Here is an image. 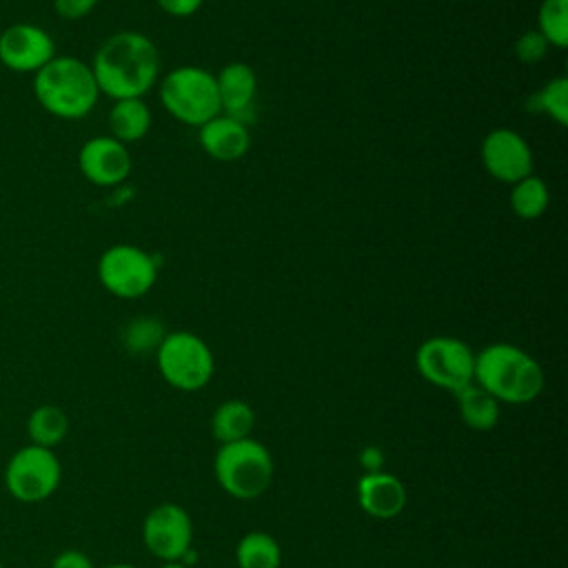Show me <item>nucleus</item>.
<instances>
[{
    "instance_id": "39448f33",
    "label": "nucleus",
    "mask_w": 568,
    "mask_h": 568,
    "mask_svg": "<svg viewBox=\"0 0 568 568\" xmlns=\"http://www.w3.org/2000/svg\"><path fill=\"white\" fill-rule=\"evenodd\" d=\"M158 91L166 113L186 126H202L222 113L215 75L202 67L182 64L171 69L158 80Z\"/></svg>"
},
{
    "instance_id": "f8f14e48",
    "label": "nucleus",
    "mask_w": 568,
    "mask_h": 568,
    "mask_svg": "<svg viewBox=\"0 0 568 568\" xmlns=\"http://www.w3.org/2000/svg\"><path fill=\"white\" fill-rule=\"evenodd\" d=\"M55 55V42L40 24L13 22L0 33V62L13 73H36Z\"/></svg>"
},
{
    "instance_id": "412c9836",
    "label": "nucleus",
    "mask_w": 568,
    "mask_h": 568,
    "mask_svg": "<svg viewBox=\"0 0 568 568\" xmlns=\"http://www.w3.org/2000/svg\"><path fill=\"white\" fill-rule=\"evenodd\" d=\"M235 564L237 568H280L282 548L273 535L251 530L235 546Z\"/></svg>"
},
{
    "instance_id": "f257e3e1",
    "label": "nucleus",
    "mask_w": 568,
    "mask_h": 568,
    "mask_svg": "<svg viewBox=\"0 0 568 568\" xmlns=\"http://www.w3.org/2000/svg\"><path fill=\"white\" fill-rule=\"evenodd\" d=\"M89 67L100 95L111 100L142 98L160 80V51L140 31H118L95 49Z\"/></svg>"
},
{
    "instance_id": "dca6fc26",
    "label": "nucleus",
    "mask_w": 568,
    "mask_h": 568,
    "mask_svg": "<svg viewBox=\"0 0 568 568\" xmlns=\"http://www.w3.org/2000/svg\"><path fill=\"white\" fill-rule=\"evenodd\" d=\"M197 142L202 151L217 162H235L251 149L248 126L226 113H220L197 126Z\"/></svg>"
},
{
    "instance_id": "bb28decb",
    "label": "nucleus",
    "mask_w": 568,
    "mask_h": 568,
    "mask_svg": "<svg viewBox=\"0 0 568 568\" xmlns=\"http://www.w3.org/2000/svg\"><path fill=\"white\" fill-rule=\"evenodd\" d=\"M100 0H53V11L64 20H80L89 16Z\"/></svg>"
},
{
    "instance_id": "4468645a",
    "label": "nucleus",
    "mask_w": 568,
    "mask_h": 568,
    "mask_svg": "<svg viewBox=\"0 0 568 568\" xmlns=\"http://www.w3.org/2000/svg\"><path fill=\"white\" fill-rule=\"evenodd\" d=\"M408 501L406 486L393 473H364L357 479V504L373 519H395Z\"/></svg>"
},
{
    "instance_id": "7c9ffc66",
    "label": "nucleus",
    "mask_w": 568,
    "mask_h": 568,
    "mask_svg": "<svg viewBox=\"0 0 568 568\" xmlns=\"http://www.w3.org/2000/svg\"><path fill=\"white\" fill-rule=\"evenodd\" d=\"M160 568H186L182 561H164Z\"/></svg>"
},
{
    "instance_id": "a878e982",
    "label": "nucleus",
    "mask_w": 568,
    "mask_h": 568,
    "mask_svg": "<svg viewBox=\"0 0 568 568\" xmlns=\"http://www.w3.org/2000/svg\"><path fill=\"white\" fill-rule=\"evenodd\" d=\"M548 47H550V44L546 42V38H544L537 29H528V31H524V33L515 40L513 51H515V55H517L519 62H524V64H537V62H541L544 55L548 53Z\"/></svg>"
},
{
    "instance_id": "6e6552de",
    "label": "nucleus",
    "mask_w": 568,
    "mask_h": 568,
    "mask_svg": "<svg viewBox=\"0 0 568 568\" xmlns=\"http://www.w3.org/2000/svg\"><path fill=\"white\" fill-rule=\"evenodd\" d=\"M2 479L16 501L40 504L58 490L62 481V464L55 450L27 444L9 457Z\"/></svg>"
},
{
    "instance_id": "4be33fe9",
    "label": "nucleus",
    "mask_w": 568,
    "mask_h": 568,
    "mask_svg": "<svg viewBox=\"0 0 568 568\" xmlns=\"http://www.w3.org/2000/svg\"><path fill=\"white\" fill-rule=\"evenodd\" d=\"M508 204L517 217L537 220L546 213V209L550 204L548 184L539 175L530 173V175L517 180L515 184H510Z\"/></svg>"
},
{
    "instance_id": "b1692460",
    "label": "nucleus",
    "mask_w": 568,
    "mask_h": 568,
    "mask_svg": "<svg viewBox=\"0 0 568 568\" xmlns=\"http://www.w3.org/2000/svg\"><path fill=\"white\" fill-rule=\"evenodd\" d=\"M537 31L550 47H568V0H541L537 11Z\"/></svg>"
},
{
    "instance_id": "393cba45",
    "label": "nucleus",
    "mask_w": 568,
    "mask_h": 568,
    "mask_svg": "<svg viewBox=\"0 0 568 568\" xmlns=\"http://www.w3.org/2000/svg\"><path fill=\"white\" fill-rule=\"evenodd\" d=\"M164 335L166 333H164V326L160 320L135 317L124 326L122 344L131 353H149V351H158Z\"/></svg>"
},
{
    "instance_id": "1a4fd4ad",
    "label": "nucleus",
    "mask_w": 568,
    "mask_h": 568,
    "mask_svg": "<svg viewBox=\"0 0 568 568\" xmlns=\"http://www.w3.org/2000/svg\"><path fill=\"white\" fill-rule=\"evenodd\" d=\"M415 368L428 384L455 393L473 382L475 351L453 335H433L415 351Z\"/></svg>"
},
{
    "instance_id": "9d476101",
    "label": "nucleus",
    "mask_w": 568,
    "mask_h": 568,
    "mask_svg": "<svg viewBox=\"0 0 568 568\" xmlns=\"http://www.w3.org/2000/svg\"><path fill=\"white\" fill-rule=\"evenodd\" d=\"M142 541L153 557L162 561H182L193 546L191 515L178 504H158L142 521Z\"/></svg>"
},
{
    "instance_id": "f03ea898",
    "label": "nucleus",
    "mask_w": 568,
    "mask_h": 568,
    "mask_svg": "<svg viewBox=\"0 0 568 568\" xmlns=\"http://www.w3.org/2000/svg\"><path fill=\"white\" fill-rule=\"evenodd\" d=\"M473 382L499 404H528L544 390V371L524 348L495 342L475 353Z\"/></svg>"
},
{
    "instance_id": "5701e85b",
    "label": "nucleus",
    "mask_w": 568,
    "mask_h": 568,
    "mask_svg": "<svg viewBox=\"0 0 568 568\" xmlns=\"http://www.w3.org/2000/svg\"><path fill=\"white\" fill-rule=\"evenodd\" d=\"M526 109L548 115L559 126L568 124V78L557 75L548 80L539 91L528 95Z\"/></svg>"
},
{
    "instance_id": "423d86ee",
    "label": "nucleus",
    "mask_w": 568,
    "mask_h": 568,
    "mask_svg": "<svg viewBox=\"0 0 568 568\" xmlns=\"http://www.w3.org/2000/svg\"><path fill=\"white\" fill-rule=\"evenodd\" d=\"M155 362L162 379L184 393L204 388L215 373L211 346L191 331L166 333L155 351Z\"/></svg>"
},
{
    "instance_id": "7ed1b4c3",
    "label": "nucleus",
    "mask_w": 568,
    "mask_h": 568,
    "mask_svg": "<svg viewBox=\"0 0 568 568\" xmlns=\"http://www.w3.org/2000/svg\"><path fill=\"white\" fill-rule=\"evenodd\" d=\"M31 89L38 104L60 120H82L100 100V89L89 62L75 55L51 58L33 73Z\"/></svg>"
},
{
    "instance_id": "a211bd4d",
    "label": "nucleus",
    "mask_w": 568,
    "mask_h": 568,
    "mask_svg": "<svg viewBox=\"0 0 568 568\" xmlns=\"http://www.w3.org/2000/svg\"><path fill=\"white\" fill-rule=\"evenodd\" d=\"M462 422L477 433H488L499 422V402L475 382L453 393Z\"/></svg>"
},
{
    "instance_id": "2f4dec72",
    "label": "nucleus",
    "mask_w": 568,
    "mask_h": 568,
    "mask_svg": "<svg viewBox=\"0 0 568 568\" xmlns=\"http://www.w3.org/2000/svg\"><path fill=\"white\" fill-rule=\"evenodd\" d=\"M102 568H138L133 564H109V566H102Z\"/></svg>"
},
{
    "instance_id": "473e14b6",
    "label": "nucleus",
    "mask_w": 568,
    "mask_h": 568,
    "mask_svg": "<svg viewBox=\"0 0 568 568\" xmlns=\"http://www.w3.org/2000/svg\"><path fill=\"white\" fill-rule=\"evenodd\" d=\"M0 568H4V566H2V561H0Z\"/></svg>"
},
{
    "instance_id": "c756f323",
    "label": "nucleus",
    "mask_w": 568,
    "mask_h": 568,
    "mask_svg": "<svg viewBox=\"0 0 568 568\" xmlns=\"http://www.w3.org/2000/svg\"><path fill=\"white\" fill-rule=\"evenodd\" d=\"M359 462L364 466V473H377V470H384L382 464H384V453L377 448V446H366L362 453H359Z\"/></svg>"
},
{
    "instance_id": "2eb2a0df",
    "label": "nucleus",
    "mask_w": 568,
    "mask_h": 568,
    "mask_svg": "<svg viewBox=\"0 0 568 568\" xmlns=\"http://www.w3.org/2000/svg\"><path fill=\"white\" fill-rule=\"evenodd\" d=\"M215 87L220 98L222 113L246 124L253 113L255 95H257V75L246 62H226L215 73Z\"/></svg>"
},
{
    "instance_id": "0eeeda50",
    "label": "nucleus",
    "mask_w": 568,
    "mask_h": 568,
    "mask_svg": "<svg viewBox=\"0 0 568 568\" xmlns=\"http://www.w3.org/2000/svg\"><path fill=\"white\" fill-rule=\"evenodd\" d=\"M98 282L106 293L120 300L146 295L158 280V260L142 246L120 242L98 257Z\"/></svg>"
},
{
    "instance_id": "20e7f679",
    "label": "nucleus",
    "mask_w": 568,
    "mask_h": 568,
    "mask_svg": "<svg viewBox=\"0 0 568 568\" xmlns=\"http://www.w3.org/2000/svg\"><path fill=\"white\" fill-rule=\"evenodd\" d=\"M273 457L264 444L253 437L220 444L213 459V475L220 488L242 501L262 497L273 481Z\"/></svg>"
},
{
    "instance_id": "aec40b11",
    "label": "nucleus",
    "mask_w": 568,
    "mask_h": 568,
    "mask_svg": "<svg viewBox=\"0 0 568 568\" xmlns=\"http://www.w3.org/2000/svg\"><path fill=\"white\" fill-rule=\"evenodd\" d=\"M69 433V417L67 413L55 404H42L36 406L27 417V435L29 444L51 448L60 446Z\"/></svg>"
},
{
    "instance_id": "f3484780",
    "label": "nucleus",
    "mask_w": 568,
    "mask_h": 568,
    "mask_svg": "<svg viewBox=\"0 0 568 568\" xmlns=\"http://www.w3.org/2000/svg\"><path fill=\"white\" fill-rule=\"evenodd\" d=\"M109 135L122 144L142 140L151 129V109L142 98L113 100L109 109Z\"/></svg>"
},
{
    "instance_id": "9b49d317",
    "label": "nucleus",
    "mask_w": 568,
    "mask_h": 568,
    "mask_svg": "<svg viewBox=\"0 0 568 568\" xmlns=\"http://www.w3.org/2000/svg\"><path fill=\"white\" fill-rule=\"evenodd\" d=\"M479 158L486 173L506 184H515L517 180L530 175L535 164L530 144L519 131L510 126H497L488 131L481 140Z\"/></svg>"
},
{
    "instance_id": "cd10ccee",
    "label": "nucleus",
    "mask_w": 568,
    "mask_h": 568,
    "mask_svg": "<svg viewBox=\"0 0 568 568\" xmlns=\"http://www.w3.org/2000/svg\"><path fill=\"white\" fill-rule=\"evenodd\" d=\"M49 568H95V566L87 552H82L78 548H67V550H60L51 559Z\"/></svg>"
},
{
    "instance_id": "ddd939ff",
    "label": "nucleus",
    "mask_w": 568,
    "mask_h": 568,
    "mask_svg": "<svg viewBox=\"0 0 568 568\" xmlns=\"http://www.w3.org/2000/svg\"><path fill=\"white\" fill-rule=\"evenodd\" d=\"M133 160L120 140L111 135L89 138L78 151V169L82 178L95 186H115L131 173Z\"/></svg>"
},
{
    "instance_id": "c85d7f7f",
    "label": "nucleus",
    "mask_w": 568,
    "mask_h": 568,
    "mask_svg": "<svg viewBox=\"0 0 568 568\" xmlns=\"http://www.w3.org/2000/svg\"><path fill=\"white\" fill-rule=\"evenodd\" d=\"M202 2L204 0H155V4L164 13H169L173 18H189V16H193L202 7Z\"/></svg>"
},
{
    "instance_id": "6ab92c4d",
    "label": "nucleus",
    "mask_w": 568,
    "mask_h": 568,
    "mask_svg": "<svg viewBox=\"0 0 568 568\" xmlns=\"http://www.w3.org/2000/svg\"><path fill=\"white\" fill-rule=\"evenodd\" d=\"M255 413L244 399H226L211 415V435L217 444H231L251 437Z\"/></svg>"
}]
</instances>
